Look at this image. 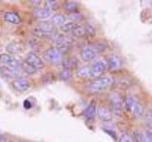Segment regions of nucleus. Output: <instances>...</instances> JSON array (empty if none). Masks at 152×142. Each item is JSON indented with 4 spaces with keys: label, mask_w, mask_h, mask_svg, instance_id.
Masks as SVG:
<instances>
[{
    "label": "nucleus",
    "mask_w": 152,
    "mask_h": 142,
    "mask_svg": "<svg viewBox=\"0 0 152 142\" xmlns=\"http://www.w3.org/2000/svg\"><path fill=\"white\" fill-rule=\"evenodd\" d=\"M25 62L28 63V64H31V66H33L35 69H40L45 66V64H44V62H43V60L32 51L28 52L27 54L26 58H25Z\"/></svg>",
    "instance_id": "nucleus-3"
},
{
    "label": "nucleus",
    "mask_w": 152,
    "mask_h": 142,
    "mask_svg": "<svg viewBox=\"0 0 152 142\" xmlns=\"http://www.w3.org/2000/svg\"><path fill=\"white\" fill-rule=\"evenodd\" d=\"M23 105H24V107H25L26 109H30L31 107V103L28 101V99H26V101H24Z\"/></svg>",
    "instance_id": "nucleus-32"
},
{
    "label": "nucleus",
    "mask_w": 152,
    "mask_h": 142,
    "mask_svg": "<svg viewBox=\"0 0 152 142\" xmlns=\"http://www.w3.org/2000/svg\"><path fill=\"white\" fill-rule=\"evenodd\" d=\"M3 18L7 22L12 23V24H19L21 22V18L17 13L12 12H6L3 14Z\"/></svg>",
    "instance_id": "nucleus-13"
},
{
    "label": "nucleus",
    "mask_w": 152,
    "mask_h": 142,
    "mask_svg": "<svg viewBox=\"0 0 152 142\" xmlns=\"http://www.w3.org/2000/svg\"><path fill=\"white\" fill-rule=\"evenodd\" d=\"M71 78V71L69 69L64 68L60 72V79L62 80H69Z\"/></svg>",
    "instance_id": "nucleus-26"
},
{
    "label": "nucleus",
    "mask_w": 152,
    "mask_h": 142,
    "mask_svg": "<svg viewBox=\"0 0 152 142\" xmlns=\"http://www.w3.org/2000/svg\"><path fill=\"white\" fill-rule=\"evenodd\" d=\"M85 28H86V32H87V35H94L95 34V28L92 27V26H90V25H86L85 26Z\"/></svg>",
    "instance_id": "nucleus-30"
},
{
    "label": "nucleus",
    "mask_w": 152,
    "mask_h": 142,
    "mask_svg": "<svg viewBox=\"0 0 152 142\" xmlns=\"http://www.w3.org/2000/svg\"><path fill=\"white\" fill-rule=\"evenodd\" d=\"M69 18H70L71 22H74L75 23V21L82 20L83 15H82V14L78 13V12H73V13H71L70 15H69Z\"/></svg>",
    "instance_id": "nucleus-29"
},
{
    "label": "nucleus",
    "mask_w": 152,
    "mask_h": 142,
    "mask_svg": "<svg viewBox=\"0 0 152 142\" xmlns=\"http://www.w3.org/2000/svg\"><path fill=\"white\" fill-rule=\"evenodd\" d=\"M81 59L84 62H90L96 58L97 52L94 50L93 47L91 46H87L81 50Z\"/></svg>",
    "instance_id": "nucleus-9"
},
{
    "label": "nucleus",
    "mask_w": 152,
    "mask_h": 142,
    "mask_svg": "<svg viewBox=\"0 0 152 142\" xmlns=\"http://www.w3.org/2000/svg\"><path fill=\"white\" fill-rule=\"evenodd\" d=\"M76 64H77V62H76L75 59H70V60L64 62V67L66 69H69L70 70V68L75 67Z\"/></svg>",
    "instance_id": "nucleus-27"
},
{
    "label": "nucleus",
    "mask_w": 152,
    "mask_h": 142,
    "mask_svg": "<svg viewBox=\"0 0 152 142\" xmlns=\"http://www.w3.org/2000/svg\"><path fill=\"white\" fill-rule=\"evenodd\" d=\"M114 83V80L110 76H104V77H98L96 79L92 80L91 82L88 83L87 88L89 91L92 92H100L103 91L108 86L112 85Z\"/></svg>",
    "instance_id": "nucleus-1"
},
{
    "label": "nucleus",
    "mask_w": 152,
    "mask_h": 142,
    "mask_svg": "<svg viewBox=\"0 0 152 142\" xmlns=\"http://www.w3.org/2000/svg\"><path fill=\"white\" fill-rule=\"evenodd\" d=\"M119 142H134V137L129 134H127V133H123L120 135Z\"/></svg>",
    "instance_id": "nucleus-25"
},
{
    "label": "nucleus",
    "mask_w": 152,
    "mask_h": 142,
    "mask_svg": "<svg viewBox=\"0 0 152 142\" xmlns=\"http://www.w3.org/2000/svg\"><path fill=\"white\" fill-rule=\"evenodd\" d=\"M58 8V2L57 1H52V0H49V1H46L45 3V9H47L48 11H54Z\"/></svg>",
    "instance_id": "nucleus-24"
},
{
    "label": "nucleus",
    "mask_w": 152,
    "mask_h": 142,
    "mask_svg": "<svg viewBox=\"0 0 152 142\" xmlns=\"http://www.w3.org/2000/svg\"><path fill=\"white\" fill-rule=\"evenodd\" d=\"M64 9H66V12H71L73 13L76 12V9H77V3H76L75 1H66L64 3Z\"/></svg>",
    "instance_id": "nucleus-19"
},
{
    "label": "nucleus",
    "mask_w": 152,
    "mask_h": 142,
    "mask_svg": "<svg viewBox=\"0 0 152 142\" xmlns=\"http://www.w3.org/2000/svg\"><path fill=\"white\" fill-rule=\"evenodd\" d=\"M109 101H110L111 105H112V111L116 114H120L123 109V103H124L120 95H118L116 93L110 94Z\"/></svg>",
    "instance_id": "nucleus-7"
},
{
    "label": "nucleus",
    "mask_w": 152,
    "mask_h": 142,
    "mask_svg": "<svg viewBox=\"0 0 152 142\" xmlns=\"http://www.w3.org/2000/svg\"><path fill=\"white\" fill-rule=\"evenodd\" d=\"M66 19V17L64 15V14L57 13V14H55V15L52 16L51 23L53 24L54 26L55 25H57V26H62L63 24H65Z\"/></svg>",
    "instance_id": "nucleus-17"
},
{
    "label": "nucleus",
    "mask_w": 152,
    "mask_h": 142,
    "mask_svg": "<svg viewBox=\"0 0 152 142\" xmlns=\"http://www.w3.org/2000/svg\"><path fill=\"white\" fill-rule=\"evenodd\" d=\"M44 56L46 57V59L48 61H50V63H53V64L60 63L62 61V53L58 49H56L55 47L47 49L44 52Z\"/></svg>",
    "instance_id": "nucleus-4"
},
{
    "label": "nucleus",
    "mask_w": 152,
    "mask_h": 142,
    "mask_svg": "<svg viewBox=\"0 0 152 142\" xmlns=\"http://www.w3.org/2000/svg\"><path fill=\"white\" fill-rule=\"evenodd\" d=\"M37 30H39L41 32H43L46 35H49V34H50V33L54 32L55 26L52 23H50V22L45 21V22H41V23L38 24Z\"/></svg>",
    "instance_id": "nucleus-11"
},
{
    "label": "nucleus",
    "mask_w": 152,
    "mask_h": 142,
    "mask_svg": "<svg viewBox=\"0 0 152 142\" xmlns=\"http://www.w3.org/2000/svg\"><path fill=\"white\" fill-rule=\"evenodd\" d=\"M12 86L13 87L14 90H16L18 92H25L30 89L31 83L25 79H15L14 80H12Z\"/></svg>",
    "instance_id": "nucleus-8"
},
{
    "label": "nucleus",
    "mask_w": 152,
    "mask_h": 142,
    "mask_svg": "<svg viewBox=\"0 0 152 142\" xmlns=\"http://www.w3.org/2000/svg\"><path fill=\"white\" fill-rule=\"evenodd\" d=\"M107 64L109 66L110 70L116 71V70H119V69L121 68L122 62H121V59L119 58L118 56H116V55H111V56H109Z\"/></svg>",
    "instance_id": "nucleus-12"
},
{
    "label": "nucleus",
    "mask_w": 152,
    "mask_h": 142,
    "mask_svg": "<svg viewBox=\"0 0 152 142\" xmlns=\"http://www.w3.org/2000/svg\"><path fill=\"white\" fill-rule=\"evenodd\" d=\"M140 140L142 142H152V132L145 131L140 135Z\"/></svg>",
    "instance_id": "nucleus-23"
},
{
    "label": "nucleus",
    "mask_w": 152,
    "mask_h": 142,
    "mask_svg": "<svg viewBox=\"0 0 152 142\" xmlns=\"http://www.w3.org/2000/svg\"><path fill=\"white\" fill-rule=\"evenodd\" d=\"M71 32H72V35L75 37H84L85 35H87L85 26H77Z\"/></svg>",
    "instance_id": "nucleus-20"
},
{
    "label": "nucleus",
    "mask_w": 152,
    "mask_h": 142,
    "mask_svg": "<svg viewBox=\"0 0 152 142\" xmlns=\"http://www.w3.org/2000/svg\"><path fill=\"white\" fill-rule=\"evenodd\" d=\"M0 142H6V141H5L3 138H0Z\"/></svg>",
    "instance_id": "nucleus-33"
},
{
    "label": "nucleus",
    "mask_w": 152,
    "mask_h": 142,
    "mask_svg": "<svg viewBox=\"0 0 152 142\" xmlns=\"http://www.w3.org/2000/svg\"><path fill=\"white\" fill-rule=\"evenodd\" d=\"M107 62H104L103 60H99L96 61L95 63L92 64V65L90 66V69H91V73H92V77H96L98 78L100 75H102L107 69Z\"/></svg>",
    "instance_id": "nucleus-6"
},
{
    "label": "nucleus",
    "mask_w": 152,
    "mask_h": 142,
    "mask_svg": "<svg viewBox=\"0 0 152 142\" xmlns=\"http://www.w3.org/2000/svg\"><path fill=\"white\" fill-rule=\"evenodd\" d=\"M33 13H34V15L36 17L41 18V19L48 18L50 15V12L48 11V9L45 8H36V9H34V11H33Z\"/></svg>",
    "instance_id": "nucleus-16"
},
{
    "label": "nucleus",
    "mask_w": 152,
    "mask_h": 142,
    "mask_svg": "<svg viewBox=\"0 0 152 142\" xmlns=\"http://www.w3.org/2000/svg\"><path fill=\"white\" fill-rule=\"evenodd\" d=\"M0 63H2L4 65H6L8 68H11V69L17 68L21 65L20 63H19L16 59H14L13 57H12L10 54H6V53L0 55Z\"/></svg>",
    "instance_id": "nucleus-5"
},
{
    "label": "nucleus",
    "mask_w": 152,
    "mask_h": 142,
    "mask_svg": "<svg viewBox=\"0 0 152 142\" xmlns=\"http://www.w3.org/2000/svg\"><path fill=\"white\" fill-rule=\"evenodd\" d=\"M21 67L22 69L24 70V72H26L27 74H30V75H32L34 74L36 72V70L33 66H31V64H28V63H26V62H23V63L21 64Z\"/></svg>",
    "instance_id": "nucleus-22"
},
{
    "label": "nucleus",
    "mask_w": 152,
    "mask_h": 142,
    "mask_svg": "<svg viewBox=\"0 0 152 142\" xmlns=\"http://www.w3.org/2000/svg\"><path fill=\"white\" fill-rule=\"evenodd\" d=\"M76 75L79 78L86 79V78H90L92 77V73H91V69H90V66H83L77 70Z\"/></svg>",
    "instance_id": "nucleus-14"
},
{
    "label": "nucleus",
    "mask_w": 152,
    "mask_h": 142,
    "mask_svg": "<svg viewBox=\"0 0 152 142\" xmlns=\"http://www.w3.org/2000/svg\"><path fill=\"white\" fill-rule=\"evenodd\" d=\"M76 27H77L76 23H74V22H68V23L63 24V25L60 27V30L62 31H64V32H69V31H72Z\"/></svg>",
    "instance_id": "nucleus-21"
},
{
    "label": "nucleus",
    "mask_w": 152,
    "mask_h": 142,
    "mask_svg": "<svg viewBox=\"0 0 152 142\" xmlns=\"http://www.w3.org/2000/svg\"><path fill=\"white\" fill-rule=\"evenodd\" d=\"M6 49L8 52H10V53L16 54V53H19V52L22 51V47L20 46V45H19L18 43H11V44H9L7 46Z\"/></svg>",
    "instance_id": "nucleus-18"
},
{
    "label": "nucleus",
    "mask_w": 152,
    "mask_h": 142,
    "mask_svg": "<svg viewBox=\"0 0 152 142\" xmlns=\"http://www.w3.org/2000/svg\"><path fill=\"white\" fill-rule=\"evenodd\" d=\"M125 104L126 109L130 113H132L133 116H135L136 117H140L142 115V105L135 97H126Z\"/></svg>",
    "instance_id": "nucleus-2"
},
{
    "label": "nucleus",
    "mask_w": 152,
    "mask_h": 142,
    "mask_svg": "<svg viewBox=\"0 0 152 142\" xmlns=\"http://www.w3.org/2000/svg\"><path fill=\"white\" fill-rule=\"evenodd\" d=\"M95 114H96V105L94 102H92L85 110V117L88 120H92L95 117Z\"/></svg>",
    "instance_id": "nucleus-15"
},
{
    "label": "nucleus",
    "mask_w": 152,
    "mask_h": 142,
    "mask_svg": "<svg viewBox=\"0 0 152 142\" xmlns=\"http://www.w3.org/2000/svg\"><path fill=\"white\" fill-rule=\"evenodd\" d=\"M98 116L103 121H110L112 120V111L107 106H101L98 109Z\"/></svg>",
    "instance_id": "nucleus-10"
},
{
    "label": "nucleus",
    "mask_w": 152,
    "mask_h": 142,
    "mask_svg": "<svg viewBox=\"0 0 152 142\" xmlns=\"http://www.w3.org/2000/svg\"><path fill=\"white\" fill-rule=\"evenodd\" d=\"M145 120L147 125L150 126L152 128V110H150L149 112H147L146 114V117H145Z\"/></svg>",
    "instance_id": "nucleus-31"
},
{
    "label": "nucleus",
    "mask_w": 152,
    "mask_h": 142,
    "mask_svg": "<svg viewBox=\"0 0 152 142\" xmlns=\"http://www.w3.org/2000/svg\"><path fill=\"white\" fill-rule=\"evenodd\" d=\"M106 47H107V46L104 43H98V44H96L93 46V49L98 53V52H102V51L106 50Z\"/></svg>",
    "instance_id": "nucleus-28"
}]
</instances>
